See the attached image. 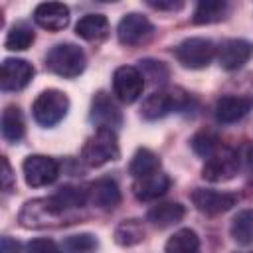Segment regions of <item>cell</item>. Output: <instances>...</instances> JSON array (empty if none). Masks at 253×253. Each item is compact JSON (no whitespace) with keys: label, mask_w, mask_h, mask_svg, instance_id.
<instances>
[{"label":"cell","mask_w":253,"mask_h":253,"mask_svg":"<svg viewBox=\"0 0 253 253\" xmlns=\"http://www.w3.org/2000/svg\"><path fill=\"white\" fill-rule=\"evenodd\" d=\"M164 253H200V237L194 229H178L164 245Z\"/></svg>","instance_id":"7402d4cb"},{"label":"cell","mask_w":253,"mask_h":253,"mask_svg":"<svg viewBox=\"0 0 253 253\" xmlns=\"http://www.w3.org/2000/svg\"><path fill=\"white\" fill-rule=\"evenodd\" d=\"M0 253H20V243L16 239L4 235L0 241Z\"/></svg>","instance_id":"d590c367"},{"label":"cell","mask_w":253,"mask_h":253,"mask_svg":"<svg viewBox=\"0 0 253 253\" xmlns=\"http://www.w3.org/2000/svg\"><path fill=\"white\" fill-rule=\"evenodd\" d=\"M148 6L154 8V10H170V12H174V10H180L184 6V2H174V0H170V2H164V0L154 2V0H150Z\"/></svg>","instance_id":"e575fe53"},{"label":"cell","mask_w":253,"mask_h":253,"mask_svg":"<svg viewBox=\"0 0 253 253\" xmlns=\"http://www.w3.org/2000/svg\"><path fill=\"white\" fill-rule=\"evenodd\" d=\"M253 107V97L243 95H223L215 101V119L219 123H235L243 119Z\"/></svg>","instance_id":"e0dca14e"},{"label":"cell","mask_w":253,"mask_h":253,"mask_svg":"<svg viewBox=\"0 0 253 253\" xmlns=\"http://www.w3.org/2000/svg\"><path fill=\"white\" fill-rule=\"evenodd\" d=\"M34 20L47 32H59L69 24V8L61 2H42L34 10Z\"/></svg>","instance_id":"9a60e30c"},{"label":"cell","mask_w":253,"mask_h":253,"mask_svg":"<svg viewBox=\"0 0 253 253\" xmlns=\"http://www.w3.org/2000/svg\"><path fill=\"white\" fill-rule=\"evenodd\" d=\"M184 213H186V210H184L182 204H178V202H164V204L152 206L148 210V213H146V219L152 225L164 229V227H170V225L182 221Z\"/></svg>","instance_id":"d6986e66"},{"label":"cell","mask_w":253,"mask_h":253,"mask_svg":"<svg viewBox=\"0 0 253 253\" xmlns=\"http://www.w3.org/2000/svg\"><path fill=\"white\" fill-rule=\"evenodd\" d=\"M239 158H241L243 168L253 176V142H245L243 144V148L239 150Z\"/></svg>","instance_id":"d6a6232c"},{"label":"cell","mask_w":253,"mask_h":253,"mask_svg":"<svg viewBox=\"0 0 253 253\" xmlns=\"http://www.w3.org/2000/svg\"><path fill=\"white\" fill-rule=\"evenodd\" d=\"M227 8L229 6L223 0H204V2H200L196 6L192 22L194 24H213V22H219V20L225 18Z\"/></svg>","instance_id":"cb8c5ba5"},{"label":"cell","mask_w":253,"mask_h":253,"mask_svg":"<svg viewBox=\"0 0 253 253\" xmlns=\"http://www.w3.org/2000/svg\"><path fill=\"white\" fill-rule=\"evenodd\" d=\"M45 65L49 71L61 77H77L83 73L87 59L79 45L75 43H57L45 55Z\"/></svg>","instance_id":"7a4b0ae2"},{"label":"cell","mask_w":253,"mask_h":253,"mask_svg":"<svg viewBox=\"0 0 253 253\" xmlns=\"http://www.w3.org/2000/svg\"><path fill=\"white\" fill-rule=\"evenodd\" d=\"M215 55L223 69L233 71L249 61V57L253 55V43H249L247 40H225L217 47Z\"/></svg>","instance_id":"5bb4252c"},{"label":"cell","mask_w":253,"mask_h":253,"mask_svg":"<svg viewBox=\"0 0 253 253\" xmlns=\"http://www.w3.org/2000/svg\"><path fill=\"white\" fill-rule=\"evenodd\" d=\"M152 32H154V28H152L150 20L136 12L123 16L117 26V36L123 45H138V43L146 42L152 36Z\"/></svg>","instance_id":"30bf717a"},{"label":"cell","mask_w":253,"mask_h":253,"mask_svg":"<svg viewBox=\"0 0 253 253\" xmlns=\"http://www.w3.org/2000/svg\"><path fill=\"white\" fill-rule=\"evenodd\" d=\"M190 144H192L194 152H196L198 156H202V158H210V156L221 146L217 134L211 132V130H200V132H196V134L192 136Z\"/></svg>","instance_id":"83f0119b"},{"label":"cell","mask_w":253,"mask_h":253,"mask_svg":"<svg viewBox=\"0 0 253 253\" xmlns=\"http://www.w3.org/2000/svg\"><path fill=\"white\" fill-rule=\"evenodd\" d=\"M190 198H192V204L196 206V210L202 213H208V215H217V213L229 211L237 204L235 194L210 190V188H196Z\"/></svg>","instance_id":"9c48e42d"},{"label":"cell","mask_w":253,"mask_h":253,"mask_svg":"<svg viewBox=\"0 0 253 253\" xmlns=\"http://www.w3.org/2000/svg\"><path fill=\"white\" fill-rule=\"evenodd\" d=\"M32 77H34V67L26 59L8 57L2 61L0 87L4 91H20L32 81Z\"/></svg>","instance_id":"4fadbf2b"},{"label":"cell","mask_w":253,"mask_h":253,"mask_svg":"<svg viewBox=\"0 0 253 253\" xmlns=\"http://www.w3.org/2000/svg\"><path fill=\"white\" fill-rule=\"evenodd\" d=\"M215 51H217V47L213 45V42L206 40V38H188L174 47L176 59L188 69L206 67L213 59Z\"/></svg>","instance_id":"8992f818"},{"label":"cell","mask_w":253,"mask_h":253,"mask_svg":"<svg viewBox=\"0 0 253 253\" xmlns=\"http://www.w3.org/2000/svg\"><path fill=\"white\" fill-rule=\"evenodd\" d=\"M22 170H24L26 184L32 186V188H40V186L51 184L57 178L59 164L51 156H45V154H30L24 160Z\"/></svg>","instance_id":"ba28073f"},{"label":"cell","mask_w":253,"mask_h":253,"mask_svg":"<svg viewBox=\"0 0 253 253\" xmlns=\"http://www.w3.org/2000/svg\"><path fill=\"white\" fill-rule=\"evenodd\" d=\"M144 89V77L134 65H121L113 73V91L119 101L134 103Z\"/></svg>","instance_id":"52a82bcc"},{"label":"cell","mask_w":253,"mask_h":253,"mask_svg":"<svg viewBox=\"0 0 253 253\" xmlns=\"http://www.w3.org/2000/svg\"><path fill=\"white\" fill-rule=\"evenodd\" d=\"M138 71L144 79H150V83H164L168 79V67L162 61L154 59H142L138 65Z\"/></svg>","instance_id":"4dcf8cb0"},{"label":"cell","mask_w":253,"mask_h":253,"mask_svg":"<svg viewBox=\"0 0 253 253\" xmlns=\"http://www.w3.org/2000/svg\"><path fill=\"white\" fill-rule=\"evenodd\" d=\"M49 200L57 211L67 213L69 210L85 206V202H89V192L79 186H61L53 196H49Z\"/></svg>","instance_id":"44dd1931"},{"label":"cell","mask_w":253,"mask_h":253,"mask_svg":"<svg viewBox=\"0 0 253 253\" xmlns=\"http://www.w3.org/2000/svg\"><path fill=\"white\" fill-rule=\"evenodd\" d=\"M142 239H144V227L136 219H126V221L119 223L117 229H115V241L123 247L136 245Z\"/></svg>","instance_id":"4316f807"},{"label":"cell","mask_w":253,"mask_h":253,"mask_svg":"<svg viewBox=\"0 0 253 253\" xmlns=\"http://www.w3.org/2000/svg\"><path fill=\"white\" fill-rule=\"evenodd\" d=\"M119 154L121 150H119L117 134L115 130L109 128H97L81 148V160L91 168H99L111 160H117Z\"/></svg>","instance_id":"6da1fadb"},{"label":"cell","mask_w":253,"mask_h":253,"mask_svg":"<svg viewBox=\"0 0 253 253\" xmlns=\"http://www.w3.org/2000/svg\"><path fill=\"white\" fill-rule=\"evenodd\" d=\"M34 42V32L26 26V24H16L8 36H6V49H12V51H22V49H28Z\"/></svg>","instance_id":"f1b7e54d"},{"label":"cell","mask_w":253,"mask_h":253,"mask_svg":"<svg viewBox=\"0 0 253 253\" xmlns=\"http://www.w3.org/2000/svg\"><path fill=\"white\" fill-rule=\"evenodd\" d=\"M188 103H190V97L182 89H162V91H154L142 101L140 115L146 121H156L170 113L184 111Z\"/></svg>","instance_id":"3957f363"},{"label":"cell","mask_w":253,"mask_h":253,"mask_svg":"<svg viewBox=\"0 0 253 253\" xmlns=\"http://www.w3.org/2000/svg\"><path fill=\"white\" fill-rule=\"evenodd\" d=\"M97 247V239L91 233L69 235L61 241V253H89Z\"/></svg>","instance_id":"f546056e"},{"label":"cell","mask_w":253,"mask_h":253,"mask_svg":"<svg viewBox=\"0 0 253 253\" xmlns=\"http://www.w3.org/2000/svg\"><path fill=\"white\" fill-rule=\"evenodd\" d=\"M24 132H26V125L20 109L14 105L6 107L2 113V136L8 142H20Z\"/></svg>","instance_id":"603a6c76"},{"label":"cell","mask_w":253,"mask_h":253,"mask_svg":"<svg viewBox=\"0 0 253 253\" xmlns=\"http://www.w3.org/2000/svg\"><path fill=\"white\" fill-rule=\"evenodd\" d=\"M91 121L97 125V128H109V130H115L117 126L123 125L121 109L105 91H99L91 101Z\"/></svg>","instance_id":"7c38bea8"},{"label":"cell","mask_w":253,"mask_h":253,"mask_svg":"<svg viewBox=\"0 0 253 253\" xmlns=\"http://www.w3.org/2000/svg\"><path fill=\"white\" fill-rule=\"evenodd\" d=\"M12 186H14L12 168H10L8 160H6V158H2V188H4L6 192H10V190H12Z\"/></svg>","instance_id":"836d02e7"},{"label":"cell","mask_w":253,"mask_h":253,"mask_svg":"<svg viewBox=\"0 0 253 253\" xmlns=\"http://www.w3.org/2000/svg\"><path fill=\"white\" fill-rule=\"evenodd\" d=\"M168 188H170V178L162 170L140 176V178H134V182H132V194L140 202L156 200V198L164 196L168 192Z\"/></svg>","instance_id":"2e32d148"},{"label":"cell","mask_w":253,"mask_h":253,"mask_svg":"<svg viewBox=\"0 0 253 253\" xmlns=\"http://www.w3.org/2000/svg\"><path fill=\"white\" fill-rule=\"evenodd\" d=\"M87 192H89V202L99 210H113L121 204L119 186L109 178H101L93 182Z\"/></svg>","instance_id":"ac0fdd59"},{"label":"cell","mask_w":253,"mask_h":253,"mask_svg":"<svg viewBox=\"0 0 253 253\" xmlns=\"http://www.w3.org/2000/svg\"><path fill=\"white\" fill-rule=\"evenodd\" d=\"M67 109H69V99L59 89H45V91H42L36 97L34 105H32L34 119L42 126L57 125L67 115Z\"/></svg>","instance_id":"277c9868"},{"label":"cell","mask_w":253,"mask_h":253,"mask_svg":"<svg viewBox=\"0 0 253 253\" xmlns=\"http://www.w3.org/2000/svg\"><path fill=\"white\" fill-rule=\"evenodd\" d=\"M239 168H241L239 150L231 146H219L210 158H206L202 176L208 182H227L239 172Z\"/></svg>","instance_id":"5b68a950"},{"label":"cell","mask_w":253,"mask_h":253,"mask_svg":"<svg viewBox=\"0 0 253 253\" xmlns=\"http://www.w3.org/2000/svg\"><path fill=\"white\" fill-rule=\"evenodd\" d=\"M63 217L61 211L55 210L49 198L32 200L28 202L20 211V223L24 227H45L53 225V221H59Z\"/></svg>","instance_id":"8fae6325"},{"label":"cell","mask_w":253,"mask_h":253,"mask_svg":"<svg viewBox=\"0 0 253 253\" xmlns=\"http://www.w3.org/2000/svg\"><path fill=\"white\" fill-rule=\"evenodd\" d=\"M229 235L239 245H251L253 243V210H241L231 219Z\"/></svg>","instance_id":"d4e9b609"},{"label":"cell","mask_w":253,"mask_h":253,"mask_svg":"<svg viewBox=\"0 0 253 253\" xmlns=\"http://www.w3.org/2000/svg\"><path fill=\"white\" fill-rule=\"evenodd\" d=\"M158 170H160V160L148 148H138L132 154L130 164H128V172L134 178H140V176H146V174H152V172H158Z\"/></svg>","instance_id":"484cf974"},{"label":"cell","mask_w":253,"mask_h":253,"mask_svg":"<svg viewBox=\"0 0 253 253\" xmlns=\"http://www.w3.org/2000/svg\"><path fill=\"white\" fill-rule=\"evenodd\" d=\"M75 34L87 42H103L109 36V20L103 14H85L77 22Z\"/></svg>","instance_id":"ffe728a7"},{"label":"cell","mask_w":253,"mask_h":253,"mask_svg":"<svg viewBox=\"0 0 253 253\" xmlns=\"http://www.w3.org/2000/svg\"><path fill=\"white\" fill-rule=\"evenodd\" d=\"M26 253H61V247H57L47 237H40V239H32L26 245Z\"/></svg>","instance_id":"1f68e13d"}]
</instances>
